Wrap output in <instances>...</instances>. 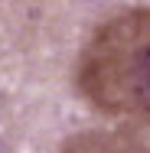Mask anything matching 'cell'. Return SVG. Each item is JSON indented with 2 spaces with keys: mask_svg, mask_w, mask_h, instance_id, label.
Here are the masks:
<instances>
[{
  "mask_svg": "<svg viewBox=\"0 0 150 153\" xmlns=\"http://www.w3.org/2000/svg\"><path fill=\"white\" fill-rule=\"evenodd\" d=\"M75 88L104 114L150 121V7L114 13L88 33L75 62Z\"/></svg>",
  "mask_w": 150,
  "mask_h": 153,
  "instance_id": "6da1fadb",
  "label": "cell"
},
{
  "mask_svg": "<svg viewBox=\"0 0 150 153\" xmlns=\"http://www.w3.org/2000/svg\"><path fill=\"white\" fill-rule=\"evenodd\" d=\"M62 153H150V137L140 130H82L72 134Z\"/></svg>",
  "mask_w": 150,
  "mask_h": 153,
  "instance_id": "7a4b0ae2",
  "label": "cell"
}]
</instances>
